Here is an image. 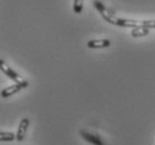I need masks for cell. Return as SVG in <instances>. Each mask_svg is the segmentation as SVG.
<instances>
[{
	"instance_id": "1",
	"label": "cell",
	"mask_w": 155,
	"mask_h": 145,
	"mask_svg": "<svg viewBox=\"0 0 155 145\" xmlns=\"http://www.w3.org/2000/svg\"><path fill=\"white\" fill-rule=\"evenodd\" d=\"M94 7L98 9V12H100V15L105 18L108 23L117 25V26H121V27H132V28H140V27H146V23L147 20H137V19H126V18H121L113 12L110 9L106 7L104 4H101L100 1H93Z\"/></svg>"
},
{
	"instance_id": "2",
	"label": "cell",
	"mask_w": 155,
	"mask_h": 145,
	"mask_svg": "<svg viewBox=\"0 0 155 145\" xmlns=\"http://www.w3.org/2000/svg\"><path fill=\"white\" fill-rule=\"evenodd\" d=\"M0 69H1V71L4 72L5 74L7 75L8 78H10L12 80H14L16 83H18V84H21L24 88L28 87V84H29V83H28V81H26V80H25V79L21 77V75L18 74L17 72H15V71L12 70V69L9 67V65H7L4 60H0Z\"/></svg>"
},
{
	"instance_id": "3",
	"label": "cell",
	"mask_w": 155,
	"mask_h": 145,
	"mask_svg": "<svg viewBox=\"0 0 155 145\" xmlns=\"http://www.w3.org/2000/svg\"><path fill=\"white\" fill-rule=\"evenodd\" d=\"M29 124H31V120L28 118H23L20 120L19 126L17 128V134H16V140L18 142H21L25 138V135H26V132L29 127Z\"/></svg>"
},
{
	"instance_id": "4",
	"label": "cell",
	"mask_w": 155,
	"mask_h": 145,
	"mask_svg": "<svg viewBox=\"0 0 155 145\" xmlns=\"http://www.w3.org/2000/svg\"><path fill=\"white\" fill-rule=\"evenodd\" d=\"M80 135L82 136L83 140H85L87 142H89L91 144L94 145H106V143L102 140H101L99 136L97 135H93V134H90L88 132H84V130H80Z\"/></svg>"
},
{
	"instance_id": "5",
	"label": "cell",
	"mask_w": 155,
	"mask_h": 145,
	"mask_svg": "<svg viewBox=\"0 0 155 145\" xmlns=\"http://www.w3.org/2000/svg\"><path fill=\"white\" fill-rule=\"evenodd\" d=\"M110 41L107 38H101V39H92L88 42V47L90 48H104V47L110 46Z\"/></svg>"
},
{
	"instance_id": "6",
	"label": "cell",
	"mask_w": 155,
	"mask_h": 145,
	"mask_svg": "<svg viewBox=\"0 0 155 145\" xmlns=\"http://www.w3.org/2000/svg\"><path fill=\"white\" fill-rule=\"evenodd\" d=\"M24 87L21 86V84L15 83V84L8 87V88H6V89H4V90L1 91V97H2V98H8V97H10V96H12V94L19 92Z\"/></svg>"
},
{
	"instance_id": "7",
	"label": "cell",
	"mask_w": 155,
	"mask_h": 145,
	"mask_svg": "<svg viewBox=\"0 0 155 145\" xmlns=\"http://www.w3.org/2000/svg\"><path fill=\"white\" fill-rule=\"evenodd\" d=\"M150 33V28L146 27H140V28H134L130 34H132L133 37H143V36L148 35Z\"/></svg>"
},
{
	"instance_id": "8",
	"label": "cell",
	"mask_w": 155,
	"mask_h": 145,
	"mask_svg": "<svg viewBox=\"0 0 155 145\" xmlns=\"http://www.w3.org/2000/svg\"><path fill=\"white\" fill-rule=\"evenodd\" d=\"M16 140V134L9 132H1L0 133V141L1 142H12Z\"/></svg>"
},
{
	"instance_id": "9",
	"label": "cell",
	"mask_w": 155,
	"mask_h": 145,
	"mask_svg": "<svg viewBox=\"0 0 155 145\" xmlns=\"http://www.w3.org/2000/svg\"><path fill=\"white\" fill-rule=\"evenodd\" d=\"M83 2H84V0H74L73 10L75 14H80L83 10Z\"/></svg>"
}]
</instances>
